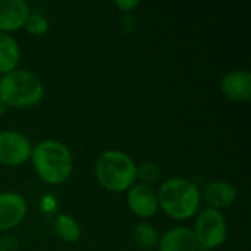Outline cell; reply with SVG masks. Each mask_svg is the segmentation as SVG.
<instances>
[{"mask_svg": "<svg viewBox=\"0 0 251 251\" xmlns=\"http://www.w3.org/2000/svg\"><path fill=\"white\" fill-rule=\"evenodd\" d=\"M159 209L175 221H187L200 212L201 194L199 187L182 176H174L163 181L159 187Z\"/></svg>", "mask_w": 251, "mask_h": 251, "instance_id": "cell-1", "label": "cell"}, {"mask_svg": "<svg viewBox=\"0 0 251 251\" xmlns=\"http://www.w3.org/2000/svg\"><path fill=\"white\" fill-rule=\"evenodd\" d=\"M21 60V47L16 38L0 32V74L4 75L18 69Z\"/></svg>", "mask_w": 251, "mask_h": 251, "instance_id": "cell-13", "label": "cell"}, {"mask_svg": "<svg viewBox=\"0 0 251 251\" xmlns=\"http://www.w3.org/2000/svg\"><path fill=\"white\" fill-rule=\"evenodd\" d=\"M200 194H201V200H204L209 207L222 210V209L231 207L235 203L238 191L234 184L219 179V181H212L206 184L203 188V193Z\"/></svg>", "mask_w": 251, "mask_h": 251, "instance_id": "cell-10", "label": "cell"}, {"mask_svg": "<svg viewBox=\"0 0 251 251\" xmlns=\"http://www.w3.org/2000/svg\"><path fill=\"white\" fill-rule=\"evenodd\" d=\"M221 91L225 99L246 103L251 99V74L247 69H234L221 79Z\"/></svg>", "mask_w": 251, "mask_h": 251, "instance_id": "cell-9", "label": "cell"}, {"mask_svg": "<svg viewBox=\"0 0 251 251\" xmlns=\"http://www.w3.org/2000/svg\"><path fill=\"white\" fill-rule=\"evenodd\" d=\"M44 97L41 79L25 69H15L0 78V100L13 109H28Z\"/></svg>", "mask_w": 251, "mask_h": 251, "instance_id": "cell-4", "label": "cell"}, {"mask_svg": "<svg viewBox=\"0 0 251 251\" xmlns=\"http://www.w3.org/2000/svg\"><path fill=\"white\" fill-rule=\"evenodd\" d=\"M54 231L57 237L65 243H76L81 238V226L75 218L66 213H60L54 219Z\"/></svg>", "mask_w": 251, "mask_h": 251, "instance_id": "cell-15", "label": "cell"}, {"mask_svg": "<svg viewBox=\"0 0 251 251\" xmlns=\"http://www.w3.org/2000/svg\"><path fill=\"white\" fill-rule=\"evenodd\" d=\"M29 13V6L24 0H0V32L24 28Z\"/></svg>", "mask_w": 251, "mask_h": 251, "instance_id": "cell-11", "label": "cell"}, {"mask_svg": "<svg viewBox=\"0 0 251 251\" xmlns=\"http://www.w3.org/2000/svg\"><path fill=\"white\" fill-rule=\"evenodd\" d=\"M35 174L49 185H59L69 179L74 171L71 150L57 140H44L32 147L31 159Z\"/></svg>", "mask_w": 251, "mask_h": 251, "instance_id": "cell-2", "label": "cell"}, {"mask_svg": "<svg viewBox=\"0 0 251 251\" xmlns=\"http://www.w3.org/2000/svg\"><path fill=\"white\" fill-rule=\"evenodd\" d=\"M162 176V169L154 162H144L141 165H137V179L140 184L150 185L156 182Z\"/></svg>", "mask_w": 251, "mask_h": 251, "instance_id": "cell-17", "label": "cell"}, {"mask_svg": "<svg viewBox=\"0 0 251 251\" xmlns=\"http://www.w3.org/2000/svg\"><path fill=\"white\" fill-rule=\"evenodd\" d=\"M32 154L29 138L18 131L7 129L0 132V165L18 168L25 165Z\"/></svg>", "mask_w": 251, "mask_h": 251, "instance_id": "cell-6", "label": "cell"}, {"mask_svg": "<svg viewBox=\"0 0 251 251\" xmlns=\"http://www.w3.org/2000/svg\"><path fill=\"white\" fill-rule=\"evenodd\" d=\"M18 247V241L12 237H4L0 240V251H13Z\"/></svg>", "mask_w": 251, "mask_h": 251, "instance_id": "cell-19", "label": "cell"}, {"mask_svg": "<svg viewBox=\"0 0 251 251\" xmlns=\"http://www.w3.org/2000/svg\"><path fill=\"white\" fill-rule=\"evenodd\" d=\"M113 6L121 12H132L140 6V0H115Z\"/></svg>", "mask_w": 251, "mask_h": 251, "instance_id": "cell-18", "label": "cell"}, {"mask_svg": "<svg viewBox=\"0 0 251 251\" xmlns=\"http://www.w3.org/2000/svg\"><path fill=\"white\" fill-rule=\"evenodd\" d=\"M126 203L129 210L143 219L153 218L159 210V200L157 193L150 185L144 184H134L126 194Z\"/></svg>", "mask_w": 251, "mask_h": 251, "instance_id": "cell-7", "label": "cell"}, {"mask_svg": "<svg viewBox=\"0 0 251 251\" xmlns=\"http://www.w3.org/2000/svg\"><path fill=\"white\" fill-rule=\"evenodd\" d=\"M193 232L199 247L213 250L225 244L228 238V224L221 210L206 207L197 213Z\"/></svg>", "mask_w": 251, "mask_h": 251, "instance_id": "cell-5", "label": "cell"}, {"mask_svg": "<svg viewBox=\"0 0 251 251\" xmlns=\"http://www.w3.org/2000/svg\"><path fill=\"white\" fill-rule=\"evenodd\" d=\"M199 243L191 228L175 226L160 235L159 251H199Z\"/></svg>", "mask_w": 251, "mask_h": 251, "instance_id": "cell-12", "label": "cell"}, {"mask_svg": "<svg viewBox=\"0 0 251 251\" xmlns=\"http://www.w3.org/2000/svg\"><path fill=\"white\" fill-rule=\"evenodd\" d=\"M99 184L110 193L128 191L137 181L135 162L121 150L103 151L94 166Z\"/></svg>", "mask_w": 251, "mask_h": 251, "instance_id": "cell-3", "label": "cell"}, {"mask_svg": "<svg viewBox=\"0 0 251 251\" xmlns=\"http://www.w3.org/2000/svg\"><path fill=\"white\" fill-rule=\"evenodd\" d=\"M6 110H7V106L0 100V118H3V115L6 113Z\"/></svg>", "mask_w": 251, "mask_h": 251, "instance_id": "cell-20", "label": "cell"}, {"mask_svg": "<svg viewBox=\"0 0 251 251\" xmlns=\"http://www.w3.org/2000/svg\"><path fill=\"white\" fill-rule=\"evenodd\" d=\"M132 240L135 243V246L141 250L151 251L157 249L159 240H160V234L157 231L156 226H153L151 224L147 222H141L138 224L134 231H132Z\"/></svg>", "mask_w": 251, "mask_h": 251, "instance_id": "cell-14", "label": "cell"}, {"mask_svg": "<svg viewBox=\"0 0 251 251\" xmlns=\"http://www.w3.org/2000/svg\"><path fill=\"white\" fill-rule=\"evenodd\" d=\"M28 212L26 200L18 193L0 194V231H9L16 228L25 219Z\"/></svg>", "mask_w": 251, "mask_h": 251, "instance_id": "cell-8", "label": "cell"}, {"mask_svg": "<svg viewBox=\"0 0 251 251\" xmlns=\"http://www.w3.org/2000/svg\"><path fill=\"white\" fill-rule=\"evenodd\" d=\"M24 28L34 37H43L44 34L49 32L50 24H49V19L43 13L31 12L28 15V19H26Z\"/></svg>", "mask_w": 251, "mask_h": 251, "instance_id": "cell-16", "label": "cell"}]
</instances>
